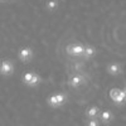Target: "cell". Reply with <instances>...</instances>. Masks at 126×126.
I'll list each match as a JSON object with an SVG mask.
<instances>
[{"label": "cell", "instance_id": "obj_1", "mask_svg": "<svg viewBox=\"0 0 126 126\" xmlns=\"http://www.w3.org/2000/svg\"><path fill=\"white\" fill-rule=\"evenodd\" d=\"M66 101H67V96L63 92L53 93V94H50V96L47 98V103L52 109H58V107L63 106V105L66 103Z\"/></svg>", "mask_w": 126, "mask_h": 126}, {"label": "cell", "instance_id": "obj_2", "mask_svg": "<svg viewBox=\"0 0 126 126\" xmlns=\"http://www.w3.org/2000/svg\"><path fill=\"white\" fill-rule=\"evenodd\" d=\"M85 47L81 43H71L67 46L66 48V52L67 54L72 56V57H76V58H82L83 57V53H85Z\"/></svg>", "mask_w": 126, "mask_h": 126}, {"label": "cell", "instance_id": "obj_3", "mask_svg": "<svg viewBox=\"0 0 126 126\" xmlns=\"http://www.w3.org/2000/svg\"><path fill=\"white\" fill-rule=\"evenodd\" d=\"M14 69H15V66L10 59H1V62H0V73H1V76H5V77L12 76L14 73Z\"/></svg>", "mask_w": 126, "mask_h": 126}, {"label": "cell", "instance_id": "obj_4", "mask_svg": "<svg viewBox=\"0 0 126 126\" xmlns=\"http://www.w3.org/2000/svg\"><path fill=\"white\" fill-rule=\"evenodd\" d=\"M33 57H34V52L30 47H23L18 52V58L23 63H29L32 59H33Z\"/></svg>", "mask_w": 126, "mask_h": 126}, {"label": "cell", "instance_id": "obj_5", "mask_svg": "<svg viewBox=\"0 0 126 126\" xmlns=\"http://www.w3.org/2000/svg\"><path fill=\"white\" fill-rule=\"evenodd\" d=\"M86 83V78L83 77L82 75H72L69 78H68V85L72 87V88H79L82 85Z\"/></svg>", "mask_w": 126, "mask_h": 126}, {"label": "cell", "instance_id": "obj_6", "mask_svg": "<svg viewBox=\"0 0 126 126\" xmlns=\"http://www.w3.org/2000/svg\"><path fill=\"white\" fill-rule=\"evenodd\" d=\"M106 71L110 76H113V77H116V76H120L121 73H122V67L120 63H116V62H111L107 64L106 67Z\"/></svg>", "mask_w": 126, "mask_h": 126}, {"label": "cell", "instance_id": "obj_7", "mask_svg": "<svg viewBox=\"0 0 126 126\" xmlns=\"http://www.w3.org/2000/svg\"><path fill=\"white\" fill-rule=\"evenodd\" d=\"M112 119H113V113H112L110 110H105V111H102L101 115H100V120H101V122L105 124V125H109V124L112 121Z\"/></svg>", "mask_w": 126, "mask_h": 126}, {"label": "cell", "instance_id": "obj_8", "mask_svg": "<svg viewBox=\"0 0 126 126\" xmlns=\"http://www.w3.org/2000/svg\"><path fill=\"white\" fill-rule=\"evenodd\" d=\"M94 54H96V48L92 46H86L85 47V53H83V59H91Z\"/></svg>", "mask_w": 126, "mask_h": 126}, {"label": "cell", "instance_id": "obj_9", "mask_svg": "<svg viewBox=\"0 0 126 126\" xmlns=\"http://www.w3.org/2000/svg\"><path fill=\"white\" fill-rule=\"evenodd\" d=\"M59 6V0H47L46 1V9L49 12H54Z\"/></svg>", "mask_w": 126, "mask_h": 126}, {"label": "cell", "instance_id": "obj_10", "mask_svg": "<svg viewBox=\"0 0 126 126\" xmlns=\"http://www.w3.org/2000/svg\"><path fill=\"white\" fill-rule=\"evenodd\" d=\"M100 112V109L97 106H91L86 110V117L88 119H93V117H97V115Z\"/></svg>", "mask_w": 126, "mask_h": 126}, {"label": "cell", "instance_id": "obj_11", "mask_svg": "<svg viewBox=\"0 0 126 126\" xmlns=\"http://www.w3.org/2000/svg\"><path fill=\"white\" fill-rule=\"evenodd\" d=\"M40 82H42V77L38 75V73H34V76H33V78H32L30 83L28 85V87H37V86L40 85Z\"/></svg>", "mask_w": 126, "mask_h": 126}, {"label": "cell", "instance_id": "obj_12", "mask_svg": "<svg viewBox=\"0 0 126 126\" xmlns=\"http://www.w3.org/2000/svg\"><path fill=\"white\" fill-rule=\"evenodd\" d=\"M33 76H34V72H25V73H23L22 81H23L24 85L28 86L29 83H30V81H32V78H33Z\"/></svg>", "mask_w": 126, "mask_h": 126}, {"label": "cell", "instance_id": "obj_13", "mask_svg": "<svg viewBox=\"0 0 126 126\" xmlns=\"http://www.w3.org/2000/svg\"><path fill=\"white\" fill-rule=\"evenodd\" d=\"M119 92H120V88H111L110 90V98L113 101V103L116 102V100H117Z\"/></svg>", "mask_w": 126, "mask_h": 126}, {"label": "cell", "instance_id": "obj_14", "mask_svg": "<svg viewBox=\"0 0 126 126\" xmlns=\"http://www.w3.org/2000/svg\"><path fill=\"white\" fill-rule=\"evenodd\" d=\"M102 122H101V120L98 121L97 120V117H93V119H90L88 121H87V125L88 126H98V125H101Z\"/></svg>", "mask_w": 126, "mask_h": 126}, {"label": "cell", "instance_id": "obj_15", "mask_svg": "<svg viewBox=\"0 0 126 126\" xmlns=\"http://www.w3.org/2000/svg\"><path fill=\"white\" fill-rule=\"evenodd\" d=\"M124 90H125V92H126V87H125V88H124Z\"/></svg>", "mask_w": 126, "mask_h": 126}, {"label": "cell", "instance_id": "obj_16", "mask_svg": "<svg viewBox=\"0 0 126 126\" xmlns=\"http://www.w3.org/2000/svg\"><path fill=\"white\" fill-rule=\"evenodd\" d=\"M3 1H4V0H3Z\"/></svg>", "mask_w": 126, "mask_h": 126}]
</instances>
